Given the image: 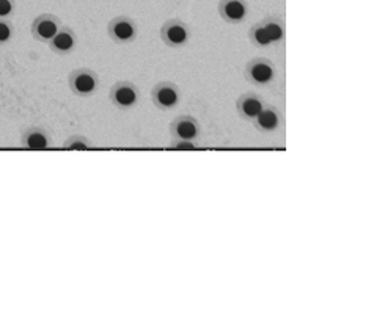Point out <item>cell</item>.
<instances>
[{
  "mask_svg": "<svg viewBox=\"0 0 377 331\" xmlns=\"http://www.w3.org/2000/svg\"><path fill=\"white\" fill-rule=\"evenodd\" d=\"M99 85L98 75L90 69H79L69 75V87L79 96H90Z\"/></svg>",
  "mask_w": 377,
  "mask_h": 331,
  "instance_id": "cell-1",
  "label": "cell"
},
{
  "mask_svg": "<svg viewBox=\"0 0 377 331\" xmlns=\"http://www.w3.org/2000/svg\"><path fill=\"white\" fill-rule=\"evenodd\" d=\"M161 35H162V40L165 41L168 46L179 47V46H184V44L188 41V38H191V31H188L187 25L184 22L178 21V19H172V21L163 24Z\"/></svg>",
  "mask_w": 377,
  "mask_h": 331,
  "instance_id": "cell-2",
  "label": "cell"
},
{
  "mask_svg": "<svg viewBox=\"0 0 377 331\" xmlns=\"http://www.w3.org/2000/svg\"><path fill=\"white\" fill-rule=\"evenodd\" d=\"M59 30H60L59 19L52 15L38 16L34 24H31V35L35 36V40L43 43H49L57 34H59Z\"/></svg>",
  "mask_w": 377,
  "mask_h": 331,
  "instance_id": "cell-3",
  "label": "cell"
},
{
  "mask_svg": "<svg viewBox=\"0 0 377 331\" xmlns=\"http://www.w3.org/2000/svg\"><path fill=\"white\" fill-rule=\"evenodd\" d=\"M109 35L117 43H131L137 36V25L129 17H115L109 24Z\"/></svg>",
  "mask_w": 377,
  "mask_h": 331,
  "instance_id": "cell-4",
  "label": "cell"
},
{
  "mask_svg": "<svg viewBox=\"0 0 377 331\" xmlns=\"http://www.w3.org/2000/svg\"><path fill=\"white\" fill-rule=\"evenodd\" d=\"M138 98H140L138 90L129 82H119L110 91V99L119 109H131L137 104Z\"/></svg>",
  "mask_w": 377,
  "mask_h": 331,
  "instance_id": "cell-5",
  "label": "cell"
},
{
  "mask_svg": "<svg viewBox=\"0 0 377 331\" xmlns=\"http://www.w3.org/2000/svg\"><path fill=\"white\" fill-rule=\"evenodd\" d=\"M153 99L154 104L159 107V109L163 110L175 109V107L179 104L178 87L168 84V82H163V84H159L153 90Z\"/></svg>",
  "mask_w": 377,
  "mask_h": 331,
  "instance_id": "cell-6",
  "label": "cell"
},
{
  "mask_svg": "<svg viewBox=\"0 0 377 331\" xmlns=\"http://www.w3.org/2000/svg\"><path fill=\"white\" fill-rule=\"evenodd\" d=\"M219 11L226 22L237 24L247 16V5L244 0H220Z\"/></svg>",
  "mask_w": 377,
  "mask_h": 331,
  "instance_id": "cell-7",
  "label": "cell"
},
{
  "mask_svg": "<svg viewBox=\"0 0 377 331\" xmlns=\"http://www.w3.org/2000/svg\"><path fill=\"white\" fill-rule=\"evenodd\" d=\"M249 79L255 82L256 85H266L269 82H272L275 78V69L266 60H255L250 63L249 66Z\"/></svg>",
  "mask_w": 377,
  "mask_h": 331,
  "instance_id": "cell-8",
  "label": "cell"
},
{
  "mask_svg": "<svg viewBox=\"0 0 377 331\" xmlns=\"http://www.w3.org/2000/svg\"><path fill=\"white\" fill-rule=\"evenodd\" d=\"M173 133L176 138L192 142L198 137V124L192 118H179L173 123Z\"/></svg>",
  "mask_w": 377,
  "mask_h": 331,
  "instance_id": "cell-9",
  "label": "cell"
},
{
  "mask_svg": "<svg viewBox=\"0 0 377 331\" xmlns=\"http://www.w3.org/2000/svg\"><path fill=\"white\" fill-rule=\"evenodd\" d=\"M49 44L57 54H69L75 47V35L69 29H61Z\"/></svg>",
  "mask_w": 377,
  "mask_h": 331,
  "instance_id": "cell-10",
  "label": "cell"
},
{
  "mask_svg": "<svg viewBox=\"0 0 377 331\" xmlns=\"http://www.w3.org/2000/svg\"><path fill=\"white\" fill-rule=\"evenodd\" d=\"M237 109L241 112L245 118L256 119L258 115H260L264 109V104L260 98L253 96V94H249V96H244L239 101Z\"/></svg>",
  "mask_w": 377,
  "mask_h": 331,
  "instance_id": "cell-11",
  "label": "cell"
},
{
  "mask_svg": "<svg viewBox=\"0 0 377 331\" xmlns=\"http://www.w3.org/2000/svg\"><path fill=\"white\" fill-rule=\"evenodd\" d=\"M50 140L49 135L41 129H30L25 132L24 135V146H27L29 149H46L49 148Z\"/></svg>",
  "mask_w": 377,
  "mask_h": 331,
  "instance_id": "cell-12",
  "label": "cell"
},
{
  "mask_svg": "<svg viewBox=\"0 0 377 331\" xmlns=\"http://www.w3.org/2000/svg\"><path fill=\"white\" fill-rule=\"evenodd\" d=\"M256 123L263 131H275L280 124V117L274 109H263L256 117Z\"/></svg>",
  "mask_w": 377,
  "mask_h": 331,
  "instance_id": "cell-13",
  "label": "cell"
},
{
  "mask_svg": "<svg viewBox=\"0 0 377 331\" xmlns=\"http://www.w3.org/2000/svg\"><path fill=\"white\" fill-rule=\"evenodd\" d=\"M263 29L266 31V35L269 38L270 44L279 43L283 40V35H285V30H283L281 22L276 21V19H267L266 22H263Z\"/></svg>",
  "mask_w": 377,
  "mask_h": 331,
  "instance_id": "cell-14",
  "label": "cell"
},
{
  "mask_svg": "<svg viewBox=\"0 0 377 331\" xmlns=\"http://www.w3.org/2000/svg\"><path fill=\"white\" fill-rule=\"evenodd\" d=\"M250 36H251V40H253L258 46H261V47H267L270 46V41H269V38L266 35V31H264L263 29V25H256V27H253V30L250 31Z\"/></svg>",
  "mask_w": 377,
  "mask_h": 331,
  "instance_id": "cell-15",
  "label": "cell"
},
{
  "mask_svg": "<svg viewBox=\"0 0 377 331\" xmlns=\"http://www.w3.org/2000/svg\"><path fill=\"white\" fill-rule=\"evenodd\" d=\"M13 34H15V30H13V25L5 21V19H0V44H5L11 40Z\"/></svg>",
  "mask_w": 377,
  "mask_h": 331,
  "instance_id": "cell-16",
  "label": "cell"
},
{
  "mask_svg": "<svg viewBox=\"0 0 377 331\" xmlns=\"http://www.w3.org/2000/svg\"><path fill=\"white\" fill-rule=\"evenodd\" d=\"M15 13V0H0V19H5Z\"/></svg>",
  "mask_w": 377,
  "mask_h": 331,
  "instance_id": "cell-17",
  "label": "cell"
},
{
  "mask_svg": "<svg viewBox=\"0 0 377 331\" xmlns=\"http://www.w3.org/2000/svg\"><path fill=\"white\" fill-rule=\"evenodd\" d=\"M68 149H88V143L84 138H71L66 145Z\"/></svg>",
  "mask_w": 377,
  "mask_h": 331,
  "instance_id": "cell-18",
  "label": "cell"
},
{
  "mask_svg": "<svg viewBox=\"0 0 377 331\" xmlns=\"http://www.w3.org/2000/svg\"><path fill=\"white\" fill-rule=\"evenodd\" d=\"M175 149H193L195 146L192 145V142H186V140H179V143L173 145Z\"/></svg>",
  "mask_w": 377,
  "mask_h": 331,
  "instance_id": "cell-19",
  "label": "cell"
}]
</instances>
